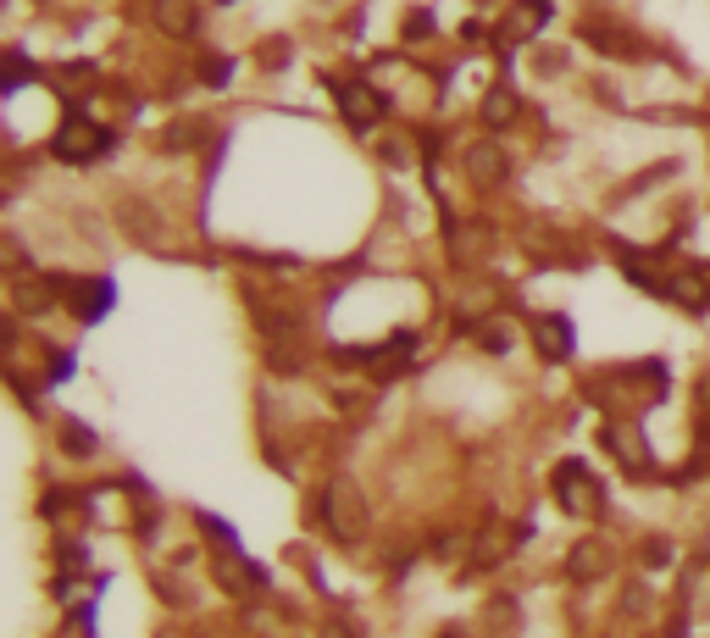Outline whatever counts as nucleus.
Instances as JSON below:
<instances>
[{"instance_id":"3","label":"nucleus","mask_w":710,"mask_h":638,"mask_svg":"<svg viewBox=\"0 0 710 638\" xmlns=\"http://www.w3.org/2000/svg\"><path fill=\"white\" fill-rule=\"evenodd\" d=\"M50 150L61 156V161H95L101 150H106V128H95V123H83L78 112L56 128V139H50Z\"/></svg>"},{"instance_id":"22","label":"nucleus","mask_w":710,"mask_h":638,"mask_svg":"<svg viewBox=\"0 0 710 638\" xmlns=\"http://www.w3.org/2000/svg\"><path fill=\"white\" fill-rule=\"evenodd\" d=\"M699 406H705V417H710V373L699 378Z\"/></svg>"},{"instance_id":"15","label":"nucleus","mask_w":710,"mask_h":638,"mask_svg":"<svg viewBox=\"0 0 710 638\" xmlns=\"http://www.w3.org/2000/svg\"><path fill=\"white\" fill-rule=\"evenodd\" d=\"M67 295H72V306H78L83 317H95V311L112 306V295H106L101 284H72V278H67Z\"/></svg>"},{"instance_id":"18","label":"nucleus","mask_w":710,"mask_h":638,"mask_svg":"<svg viewBox=\"0 0 710 638\" xmlns=\"http://www.w3.org/2000/svg\"><path fill=\"white\" fill-rule=\"evenodd\" d=\"M644 567H672V544H666V538H650V544H644Z\"/></svg>"},{"instance_id":"20","label":"nucleus","mask_w":710,"mask_h":638,"mask_svg":"<svg viewBox=\"0 0 710 638\" xmlns=\"http://www.w3.org/2000/svg\"><path fill=\"white\" fill-rule=\"evenodd\" d=\"M478 339H483V344H489V350H505V344H511V333H505V328H483V333H478Z\"/></svg>"},{"instance_id":"16","label":"nucleus","mask_w":710,"mask_h":638,"mask_svg":"<svg viewBox=\"0 0 710 638\" xmlns=\"http://www.w3.org/2000/svg\"><path fill=\"white\" fill-rule=\"evenodd\" d=\"M61 449L83 462V455H95V433H89L83 422H67V428H61Z\"/></svg>"},{"instance_id":"10","label":"nucleus","mask_w":710,"mask_h":638,"mask_svg":"<svg viewBox=\"0 0 710 638\" xmlns=\"http://www.w3.org/2000/svg\"><path fill=\"white\" fill-rule=\"evenodd\" d=\"M545 23H550V0H516L500 34H505V39H527V34H539Z\"/></svg>"},{"instance_id":"7","label":"nucleus","mask_w":710,"mask_h":638,"mask_svg":"<svg viewBox=\"0 0 710 638\" xmlns=\"http://www.w3.org/2000/svg\"><path fill=\"white\" fill-rule=\"evenodd\" d=\"M532 344H539L545 361H566V355H572V328H566V317H556V311L532 317Z\"/></svg>"},{"instance_id":"12","label":"nucleus","mask_w":710,"mask_h":638,"mask_svg":"<svg viewBox=\"0 0 710 638\" xmlns=\"http://www.w3.org/2000/svg\"><path fill=\"white\" fill-rule=\"evenodd\" d=\"M516 627H522L516 600H511V594H494V600L483 605V638H516Z\"/></svg>"},{"instance_id":"4","label":"nucleus","mask_w":710,"mask_h":638,"mask_svg":"<svg viewBox=\"0 0 710 638\" xmlns=\"http://www.w3.org/2000/svg\"><path fill=\"white\" fill-rule=\"evenodd\" d=\"M505 172H511V161H505V150L500 145H472L467 150V178H472V190H500L505 184Z\"/></svg>"},{"instance_id":"1","label":"nucleus","mask_w":710,"mask_h":638,"mask_svg":"<svg viewBox=\"0 0 710 638\" xmlns=\"http://www.w3.org/2000/svg\"><path fill=\"white\" fill-rule=\"evenodd\" d=\"M322 522L333 527V538L339 544H362L367 538V500H362V489H355L350 478H333L328 483V494H322Z\"/></svg>"},{"instance_id":"24","label":"nucleus","mask_w":710,"mask_h":638,"mask_svg":"<svg viewBox=\"0 0 710 638\" xmlns=\"http://www.w3.org/2000/svg\"><path fill=\"white\" fill-rule=\"evenodd\" d=\"M699 556L710 561V527H705V538H699Z\"/></svg>"},{"instance_id":"23","label":"nucleus","mask_w":710,"mask_h":638,"mask_svg":"<svg viewBox=\"0 0 710 638\" xmlns=\"http://www.w3.org/2000/svg\"><path fill=\"white\" fill-rule=\"evenodd\" d=\"M328 638H362V633H350V627H328Z\"/></svg>"},{"instance_id":"2","label":"nucleus","mask_w":710,"mask_h":638,"mask_svg":"<svg viewBox=\"0 0 710 638\" xmlns=\"http://www.w3.org/2000/svg\"><path fill=\"white\" fill-rule=\"evenodd\" d=\"M556 500L572 511V516H599L605 511V489L594 483V472L583 462H561L556 467Z\"/></svg>"},{"instance_id":"6","label":"nucleus","mask_w":710,"mask_h":638,"mask_svg":"<svg viewBox=\"0 0 710 638\" xmlns=\"http://www.w3.org/2000/svg\"><path fill=\"white\" fill-rule=\"evenodd\" d=\"M566 572H572L577 583H594V578H605V572H610V544H605V538H583V544H572Z\"/></svg>"},{"instance_id":"11","label":"nucleus","mask_w":710,"mask_h":638,"mask_svg":"<svg viewBox=\"0 0 710 638\" xmlns=\"http://www.w3.org/2000/svg\"><path fill=\"white\" fill-rule=\"evenodd\" d=\"M61 295H67V278H61V272H56L50 284H28V278H18V284H12V300H18V311H50Z\"/></svg>"},{"instance_id":"9","label":"nucleus","mask_w":710,"mask_h":638,"mask_svg":"<svg viewBox=\"0 0 710 638\" xmlns=\"http://www.w3.org/2000/svg\"><path fill=\"white\" fill-rule=\"evenodd\" d=\"M156 23L172 39H190L201 29V12H195V0H156Z\"/></svg>"},{"instance_id":"21","label":"nucleus","mask_w":710,"mask_h":638,"mask_svg":"<svg viewBox=\"0 0 710 638\" xmlns=\"http://www.w3.org/2000/svg\"><path fill=\"white\" fill-rule=\"evenodd\" d=\"M261 61H273V67H284V39H273V45H261Z\"/></svg>"},{"instance_id":"13","label":"nucleus","mask_w":710,"mask_h":638,"mask_svg":"<svg viewBox=\"0 0 710 638\" xmlns=\"http://www.w3.org/2000/svg\"><path fill=\"white\" fill-rule=\"evenodd\" d=\"M478 117H483V128H505V123H516V101H511V89H494V95H483Z\"/></svg>"},{"instance_id":"8","label":"nucleus","mask_w":710,"mask_h":638,"mask_svg":"<svg viewBox=\"0 0 710 638\" xmlns=\"http://www.w3.org/2000/svg\"><path fill=\"white\" fill-rule=\"evenodd\" d=\"M339 95H344V117H350L355 128H373V123L383 117V95H373L367 83H344Z\"/></svg>"},{"instance_id":"14","label":"nucleus","mask_w":710,"mask_h":638,"mask_svg":"<svg viewBox=\"0 0 710 638\" xmlns=\"http://www.w3.org/2000/svg\"><path fill=\"white\" fill-rule=\"evenodd\" d=\"M195 139H211V123L184 117V123H172V128H167V150H195Z\"/></svg>"},{"instance_id":"17","label":"nucleus","mask_w":710,"mask_h":638,"mask_svg":"<svg viewBox=\"0 0 710 638\" xmlns=\"http://www.w3.org/2000/svg\"><path fill=\"white\" fill-rule=\"evenodd\" d=\"M489 244H494L489 228H467V239H456V261H472V255H483Z\"/></svg>"},{"instance_id":"19","label":"nucleus","mask_w":710,"mask_h":638,"mask_svg":"<svg viewBox=\"0 0 710 638\" xmlns=\"http://www.w3.org/2000/svg\"><path fill=\"white\" fill-rule=\"evenodd\" d=\"M621 605H628V616H644V611H650V594L633 583V589H628V600H621Z\"/></svg>"},{"instance_id":"5","label":"nucleus","mask_w":710,"mask_h":638,"mask_svg":"<svg viewBox=\"0 0 710 638\" xmlns=\"http://www.w3.org/2000/svg\"><path fill=\"white\" fill-rule=\"evenodd\" d=\"M217 578H222V589L239 594V600L261 594V583H266V572H261L255 561H244L239 550H222V556H217Z\"/></svg>"}]
</instances>
